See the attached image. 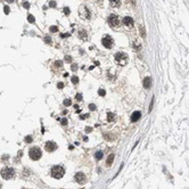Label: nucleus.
<instances>
[{
    "label": "nucleus",
    "instance_id": "obj_18",
    "mask_svg": "<svg viewBox=\"0 0 189 189\" xmlns=\"http://www.w3.org/2000/svg\"><path fill=\"white\" fill-rule=\"evenodd\" d=\"M54 66L55 67H58V68H62V67H63V63H62V62H60V60H56V62H55V64H54Z\"/></svg>",
    "mask_w": 189,
    "mask_h": 189
},
{
    "label": "nucleus",
    "instance_id": "obj_21",
    "mask_svg": "<svg viewBox=\"0 0 189 189\" xmlns=\"http://www.w3.org/2000/svg\"><path fill=\"white\" fill-rule=\"evenodd\" d=\"M72 83L73 84H78L79 83V78L78 76H72Z\"/></svg>",
    "mask_w": 189,
    "mask_h": 189
},
{
    "label": "nucleus",
    "instance_id": "obj_1",
    "mask_svg": "<svg viewBox=\"0 0 189 189\" xmlns=\"http://www.w3.org/2000/svg\"><path fill=\"white\" fill-rule=\"evenodd\" d=\"M50 173H51V177H53V178H55V179H60V178H63V176L65 174V170H64L63 166L55 165V166H53Z\"/></svg>",
    "mask_w": 189,
    "mask_h": 189
},
{
    "label": "nucleus",
    "instance_id": "obj_7",
    "mask_svg": "<svg viewBox=\"0 0 189 189\" xmlns=\"http://www.w3.org/2000/svg\"><path fill=\"white\" fill-rule=\"evenodd\" d=\"M101 42H103L104 47H106L107 49H111L112 47H113V39L110 37V35H105V37L103 38V40H101Z\"/></svg>",
    "mask_w": 189,
    "mask_h": 189
},
{
    "label": "nucleus",
    "instance_id": "obj_33",
    "mask_svg": "<svg viewBox=\"0 0 189 189\" xmlns=\"http://www.w3.org/2000/svg\"><path fill=\"white\" fill-rule=\"evenodd\" d=\"M44 40H46V42H47V43H51V39H50V38L46 37V38H44Z\"/></svg>",
    "mask_w": 189,
    "mask_h": 189
},
{
    "label": "nucleus",
    "instance_id": "obj_39",
    "mask_svg": "<svg viewBox=\"0 0 189 189\" xmlns=\"http://www.w3.org/2000/svg\"><path fill=\"white\" fill-rule=\"evenodd\" d=\"M8 2H14V0H7Z\"/></svg>",
    "mask_w": 189,
    "mask_h": 189
},
{
    "label": "nucleus",
    "instance_id": "obj_31",
    "mask_svg": "<svg viewBox=\"0 0 189 189\" xmlns=\"http://www.w3.org/2000/svg\"><path fill=\"white\" fill-rule=\"evenodd\" d=\"M57 87H58V88H59V89H63V88H64V83H62V82L57 83Z\"/></svg>",
    "mask_w": 189,
    "mask_h": 189
},
{
    "label": "nucleus",
    "instance_id": "obj_10",
    "mask_svg": "<svg viewBox=\"0 0 189 189\" xmlns=\"http://www.w3.org/2000/svg\"><path fill=\"white\" fill-rule=\"evenodd\" d=\"M122 22H123V24H124L125 26H128V27H132L133 26V20L129 16L124 17V18L122 20Z\"/></svg>",
    "mask_w": 189,
    "mask_h": 189
},
{
    "label": "nucleus",
    "instance_id": "obj_41",
    "mask_svg": "<svg viewBox=\"0 0 189 189\" xmlns=\"http://www.w3.org/2000/svg\"><path fill=\"white\" fill-rule=\"evenodd\" d=\"M22 189H26V188H22Z\"/></svg>",
    "mask_w": 189,
    "mask_h": 189
},
{
    "label": "nucleus",
    "instance_id": "obj_27",
    "mask_svg": "<svg viewBox=\"0 0 189 189\" xmlns=\"http://www.w3.org/2000/svg\"><path fill=\"white\" fill-rule=\"evenodd\" d=\"M64 14H65V15H70V8L65 7V8H64Z\"/></svg>",
    "mask_w": 189,
    "mask_h": 189
},
{
    "label": "nucleus",
    "instance_id": "obj_3",
    "mask_svg": "<svg viewBox=\"0 0 189 189\" xmlns=\"http://www.w3.org/2000/svg\"><path fill=\"white\" fill-rule=\"evenodd\" d=\"M108 24H110L111 27H119L121 25V21H120L119 16L115 15V14H112L110 17H108V20H107Z\"/></svg>",
    "mask_w": 189,
    "mask_h": 189
},
{
    "label": "nucleus",
    "instance_id": "obj_13",
    "mask_svg": "<svg viewBox=\"0 0 189 189\" xmlns=\"http://www.w3.org/2000/svg\"><path fill=\"white\" fill-rule=\"evenodd\" d=\"M110 3L113 8H117V7H120L121 1H120V0H110Z\"/></svg>",
    "mask_w": 189,
    "mask_h": 189
},
{
    "label": "nucleus",
    "instance_id": "obj_35",
    "mask_svg": "<svg viewBox=\"0 0 189 189\" xmlns=\"http://www.w3.org/2000/svg\"><path fill=\"white\" fill-rule=\"evenodd\" d=\"M78 70V66H76L75 64H73V65H72V71H76Z\"/></svg>",
    "mask_w": 189,
    "mask_h": 189
},
{
    "label": "nucleus",
    "instance_id": "obj_19",
    "mask_svg": "<svg viewBox=\"0 0 189 189\" xmlns=\"http://www.w3.org/2000/svg\"><path fill=\"white\" fill-rule=\"evenodd\" d=\"M140 33H141V37L143 38H146V32H145V27L144 26H140Z\"/></svg>",
    "mask_w": 189,
    "mask_h": 189
},
{
    "label": "nucleus",
    "instance_id": "obj_8",
    "mask_svg": "<svg viewBox=\"0 0 189 189\" xmlns=\"http://www.w3.org/2000/svg\"><path fill=\"white\" fill-rule=\"evenodd\" d=\"M44 149L49 153L55 152L57 149V144L55 141H47L46 145H44Z\"/></svg>",
    "mask_w": 189,
    "mask_h": 189
},
{
    "label": "nucleus",
    "instance_id": "obj_36",
    "mask_svg": "<svg viewBox=\"0 0 189 189\" xmlns=\"http://www.w3.org/2000/svg\"><path fill=\"white\" fill-rule=\"evenodd\" d=\"M66 123H67V120L66 119H63V120H62V124H63V125H65Z\"/></svg>",
    "mask_w": 189,
    "mask_h": 189
},
{
    "label": "nucleus",
    "instance_id": "obj_17",
    "mask_svg": "<svg viewBox=\"0 0 189 189\" xmlns=\"http://www.w3.org/2000/svg\"><path fill=\"white\" fill-rule=\"evenodd\" d=\"M114 119H115V114H113V113L107 114V121H108V122H113Z\"/></svg>",
    "mask_w": 189,
    "mask_h": 189
},
{
    "label": "nucleus",
    "instance_id": "obj_20",
    "mask_svg": "<svg viewBox=\"0 0 189 189\" xmlns=\"http://www.w3.org/2000/svg\"><path fill=\"white\" fill-rule=\"evenodd\" d=\"M27 21L30 22V23H34V21H35V18H34L33 15H29L27 16Z\"/></svg>",
    "mask_w": 189,
    "mask_h": 189
},
{
    "label": "nucleus",
    "instance_id": "obj_24",
    "mask_svg": "<svg viewBox=\"0 0 189 189\" xmlns=\"http://www.w3.org/2000/svg\"><path fill=\"white\" fill-rule=\"evenodd\" d=\"M33 141V138L31 136H26L25 137V143H32Z\"/></svg>",
    "mask_w": 189,
    "mask_h": 189
},
{
    "label": "nucleus",
    "instance_id": "obj_23",
    "mask_svg": "<svg viewBox=\"0 0 189 189\" xmlns=\"http://www.w3.org/2000/svg\"><path fill=\"white\" fill-rule=\"evenodd\" d=\"M50 32H53V33H55V32H57L58 31V27L57 26H55V25H53V26H50Z\"/></svg>",
    "mask_w": 189,
    "mask_h": 189
},
{
    "label": "nucleus",
    "instance_id": "obj_40",
    "mask_svg": "<svg viewBox=\"0 0 189 189\" xmlns=\"http://www.w3.org/2000/svg\"><path fill=\"white\" fill-rule=\"evenodd\" d=\"M0 189H1V183H0Z\"/></svg>",
    "mask_w": 189,
    "mask_h": 189
},
{
    "label": "nucleus",
    "instance_id": "obj_2",
    "mask_svg": "<svg viewBox=\"0 0 189 189\" xmlns=\"http://www.w3.org/2000/svg\"><path fill=\"white\" fill-rule=\"evenodd\" d=\"M29 156H30L31 159L33 161H38V159L41 158L42 156V152L40 149L39 147H32L30 150H29Z\"/></svg>",
    "mask_w": 189,
    "mask_h": 189
},
{
    "label": "nucleus",
    "instance_id": "obj_15",
    "mask_svg": "<svg viewBox=\"0 0 189 189\" xmlns=\"http://www.w3.org/2000/svg\"><path fill=\"white\" fill-rule=\"evenodd\" d=\"M114 161V154H111L108 157H107V161H106V165L107 166H111L112 165V163Z\"/></svg>",
    "mask_w": 189,
    "mask_h": 189
},
{
    "label": "nucleus",
    "instance_id": "obj_5",
    "mask_svg": "<svg viewBox=\"0 0 189 189\" xmlns=\"http://www.w3.org/2000/svg\"><path fill=\"white\" fill-rule=\"evenodd\" d=\"M115 60L119 65H125V64L128 63V55L124 53L115 54Z\"/></svg>",
    "mask_w": 189,
    "mask_h": 189
},
{
    "label": "nucleus",
    "instance_id": "obj_34",
    "mask_svg": "<svg viewBox=\"0 0 189 189\" xmlns=\"http://www.w3.org/2000/svg\"><path fill=\"white\" fill-rule=\"evenodd\" d=\"M49 6H50V7H55V6H56L55 1H50V2H49Z\"/></svg>",
    "mask_w": 189,
    "mask_h": 189
},
{
    "label": "nucleus",
    "instance_id": "obj_11",
    "mask_svg": "<svg viewBox=\"0 0 189 189\" xmlns=\"http://www.w3.org/2000/svg\"><path fill=\"white\" fill-rule=\"evenodd\" d=\"M141 117V112H139V111H136V112H133L132 115H131V122H137L138 120Z\"/></svg>",
    "mask_w": 189,
    "mask_h": 189
},
{
    "label": "nucleus",
    "instance_id": "obj_14",
    "mask_svg": "<svg viewBox=\"0 0 189 189\" xmlns=\"http://www.w3.org/2000/svg\"><path fill=\"white\" fill-rule=\"evenodd\" d=\"M79 37L81 40H87V38H88V35H87L86 31L84 30H80L79 31Z\"/></svg>",
    "mask_w": 189,
    "mask_h": 189
},
{
    "label": "nucleus",
    "instance_id": "obj_25",
    "mask_svg": "<svg viewBox=\"0 0 189 189\" xmlns=\"http://www.w3.org/2000/svg\"><path fill=\"white\" fill-rule=\"evenodd\" d=\"M98 93H99V96L104 97L105 95H106V91H105L104 89H99V90H98Z\"/></svg>",
    "mask_w": 189,
    "mask_h": 189
},
{
    "label": "nucleus",
    "instance_id": "obj_38",
    "mask_svg": "<svg viewBox=\"0 0 189 189\" xmlns=\"http://www.w3.org/2000/svg\"><path fill=\"white\" fill-rule=\"evenodd\" d=\"M87 117H88V115H81V119H87Z\"/></svg>",
    "mask_w": 189,
    "mask_h": 189
},
{
    "label": "nucleus",
    "instance_id": "obj_16",
    "mask_svg": "<svg viewBox=\"0 0 189 189\" xmlns=\"http://www.w3.org/2000/svg\"><path fill=\"white\" fill-rule=\"evenodd\" d=\"M103 156H104V154H103V152H97L96 153V155H95V158L97 159V161H100V159L103 158Z\"/></svg>",
    "mask_w": 189,
    "mask_h": 189
},
{
    "label": "nucleus",
    "instance_id": "obj_12",
    "mask_svg": "<svg viewBox=\"0 0 189 189\" xmlns=\"http://www.w3.org/2000/svg\"><path fill=\"white\" fill-rule=\"evenodd\" d=\"M143 84H144V87H145L146 89H149L150 87H152V79H150L149 76H146V78L144 79Z\"/></svg>",
    "mask_w": 189,
    "mask_h": 189
},
{
    "label": "nucleus",
    "instance_id": "obj_28",
    "mask_svg": "<svg viewBox=\"0 0 189 189\" xmlns=\"http://www.w3.org/2000/svg\"><path fill=\"white\" fill-rule=\"evenodd\" d=\"M89 110L90 111H95V110H96V105H93V104H90V105H89Z\"/></svg>",
    "mask_w": 189,
    "mask_h": 189
},
{
    "label": "nucleus",
    "instance_id": "obj_9",
    "mask_svg": "<svg viewBox=\"0 0 189 189\" xmlns=\"http://www.w3.org/2000/svg\"><path fill=\"white\" fill-rule=\"evenodd\" d=\"M74 178H75L76 182H78V183H81V185H82V183H84L87 181V177H86V174H84L83 172H78L75 174V177H74Z\"/></svg>",
    "mask_w": 189,
    "mask_h": 189
},
{
    "label": "nucleus",
    "instance_id": "obj_30",
    "mask_svg": "<svg viewBox=\"0 0 189 189\" xmlns=\"http://www.w3.org/2000/svg\"><path fill=\"white\" fill-rule=\"evenodd\" d=\"M3 9H5V13L6 14H9V7L8 6H5L3 7Z\"/></svg>",
    "mask_w": 189,
    "mask_h": 189
},
{
    "label": "nucleus",
    "instance_id": "obj_26",
    "mask_svg": "<svg viewBox=\"0 0 189 189\" xmlns=\"http://www.w3.org/2000/svg\"><path fill=\"white\" fill-rule=\"evenodd\" d=\"M75 99L78 100V101H81V100H82V95H81V93H76V95H75Z\"/></svg>",
    "mask_w": 189,
    "mask_h": 189
},
{
    "label": "nucleus",
    "instance_id": "obj_4",
    "mask_svg": "<svg viewBox=\"0 0 189 189\" xmlns=\"http://www.w3.org/2000/svg\"><path fill=\"white\" fill-rule=\"evenodd\" d=\"M14 176H15V171L11 167H5V169L1 170V177L3 179L9 180L11 178H14Z\"/></svg>",
    "mask_w": 189,
    "mask_h": 189
},
{
    "label": "nucleus",
    "instance_id": "obj_22",
    "mask_svg": "<svg viewBox=\"0 0 189 189\" xmlns=\"http://www.w3.org/2000/svg\"><path fill=\"white\" fill-rule=\"evenodd\" d=\"M71 104H72V100H71L70 98H67V99L64 100V105H65V106H70Z\"/></svg>",
    "mask_w": 189,
    "mask_h": 189
},
{
    "label": "nucleus",
    "instance_id": "obj_32",
    "mask_svg": "<svg viewBox=\"0 0 189 189\" xmlns=\"http://www.w3.org/2000/svg\"><path fill=\"white\" fill-rule=\"evenodd\" d=\"M23 6H24V8H26V9H27V8H29V7H30V3L27 2V1H25V2L23 3Z\"/></svg>",
    "mask_w": 189,
    "mask_h": 189
},
{
    "label": "nucleus",
    "instance_id": "obj_37",
    "mask_svg": "<svg viewBox=\"0 0 189 189\" xmlns=\"http://www.w3.org/2000/svg\"><path fill=\"white\" fill-rule=\"evenodd\" d=\"M153 104H154V98L152 99V104H150V107H149V112L152 111V108H153Z\"/></svg>",
    "mask_w": 189,
    "mask_h": 189
},
{
    "label": "nucleus",
    "instance_id": "obj_29",
    "mask_svg": "<svg viewBox=\"0 0 189 189\" xmlns=\"http://www.w3.org/2000/svg\"><path fill=\"white\" fill-rule=\"evenodd\" d=\"M65 60H66L67 63H71V62H72V58H71V56H66L65 57Z\"/></svg>",
    "mask_w": 189,
    "mask_h": 189
},
{
    "label": "nucleus",
    "instance_id": "obj_6",
    "mask_svg": "<svg viewBox=\"0 0 189 189\" xmlns=\"http://www.w3.org/2000/svg\"><path fill=\"white\" fill-rule=\"evenodd\" d=\"M79 15L82 20H89L90 18V10L86 6H81L79 9Z\"/></svg>",
    "mask_w": 189,
    "mask_h": 189
}]
</instances>
